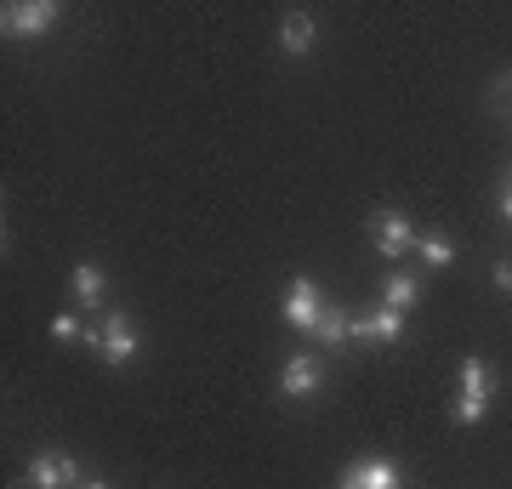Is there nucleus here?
<instances>
[{"mask_svg":"<svg viewBox=\"0 0 512 489\" xmlns=\"http://www.w3.org/2000/svg\"><path fill=\"white\" fill-rule=\"evenodd\" d=\"M490 399H495V376H490V364L467 353V364H461V393H456V404H450V416H456L461 427H473V421H484Z\"/></svg>","mask_w":512,"mask_h":489,"instance_id":"f257e3e1","label":"nucleus"},{"mask_svg":"<svg viewBox=\"0 0 512 489\" xmlns=\"http://www.w3.org/2000/svg\"><path fill=\"white\" fill-rule=\"evenodd\" d=\"M370 239H376V251H382L387 262H404V256L421 245L404 211H376V217H370Z\"/></svg>","mask_w":512,"mask_h":489,"instance_id":"f03ea898","label":"nucleus"},{"mask_svg":"<svg viewBox=\"0 0 512 489\" xmlns=\"http://www.w3.org/2000/svg\"><path fill=\"white\" fill-rule=\"evenodd\" d=\"M325 290H319V279H308V273H302V279H291V290H285V325H296V330H308L313 336V325H319V319H325Z\"/></svg>","mask_w":512,"mask_h":489,"instance_id":"7ed1b4c3","label":"nucleus"},{"mask_svg":"<svg viewBox=\"0 0 512 489\" xmlns=\"http://www.w3.org/2000/svg\"><path fill=\"white\" fill-rule=\"evenodd\" d=\"M29 489H80V467H74V455L63 450H40L35 461H29V478H23Z\"/></svg>","mask_w":512,"mask_h":489,"instance_id":"20e7f679","label":"nucleus"},{"mask_svg":"<svg viewBox=\"0 0 512 489\" xmlns=\"http://www.w3.org/2000/svg\"><path fill=\"white\" fill-rule=\"evenodd\" d=\"M131 353H137V319L131 313H103V342H97V359L103 364H131Z\"/></svg>","mask_w":512,"mask_h":489,"instance_id":"39448f33","label":"nucleus"},{"mask_svg":"<svg viewBox=\"0 0 512 489\" xmlns=\"http://www.w3.org/2000/svg\"><path fill=\"white\" fill-rule=\"evenodd\" d=\"M0 23H6V35L35 40V35H46V29L57 23V6H52V0H18V6H6V12H0Z\"/></svg>","mask_w":512,"mask_h":489,"instance_id":"423d86ee","label":"nucleus"},{"mask_svg":"<svg viewBox=\"0 0 512 489\" xmlns=\"http://www.w3.org/2000/svg\"><path fill=\"white\" fill-rule=\"evenodd\" d=\"M336 489H404V472L387 461V455H365V461H353L342 472V484Z\"/></svg>","mask_w":512,"mask_h":489,"instance_id":"0eeeda50","label":"nucleus"},{"mask_svg":"<svg viewBox=\"0 0 512 489\" xmlns=\"http://www.w3.org/2000/svg\"><path fill=\"white\" fill-rule=\"evenodd\" d=\"M319 381H325V364L313 359V353H291L285 370H279V393H285V399H313Z\"/></svg>","mask_w":512,"mask_h":489,"instance_id":"6e6552de","label":"nucleus"},{"mask_svg":"<svg viewBox=\"0 0 512 489\" xmlns=\"http://www.w3.org/2000/svg\"><path fill=\"white\" fill-rule=\"evenodd\" d=\"M313 40H319V29H313L308 12H285V18H279V52L285 57H308Z\"/></svg>","mask_w":512,"mask_h":489,"instance_id":"1a4fd4ad","label":"nucleus"},{"mask_svg":"<svg viewBox=\"0 0 512 489\" xmlns=\"http://www.w3.org/2000/svg\"><path fill=\"white\" fill-rule=\"evenodd\" d=\"M353 336H359V342H399V336H404V313H393V308L376 302V313L353 319Z\"/></svg>","mask_w":512,"mask_h":489,"instance_id":"9d476101","label":"nucleus"},{"mask_svg":"<svg viewBox=\"0 0 512 489\" xmlns=\"http://www.w3.org/2000/svg\"><path fill=\"white\" fill-rule=\"evenodd\" d=\"M69 285H74V302H80V308H103V290H109V273L97 268V262H80Z\"/></svg>","mask_w":512,"mask_h":489,"instance_id":"9b49d317","label":"nucleus"},{"mask_svg":"<svg viewBox=\"0 0 512 489\" xmlns=\"http://www.w3.org/2000/svg\"><path fill=\"white\" fill-rule=\"evenodd\" d=\"M421 302V285L410 279V273H387V285H382V308L393 313H410Z\"/></svg>","mask_w":512,"mask_h":489,"instance_id":"f8f14e48","label":"nucleus"},{"mask_svg":"<svg viewBox=\"0 0 512 489\" xmlns=\"http://www.w3.org/2000/svg\"><path fill=\"white\" fill-rule=\"evenodd\" d=\"M313 336H319V342H330V347H342V342L353 336V319H348V308H325V319L313 325Z\"/></svg>","mask_w":512,"mask_h":489,"instance_id":"ddd939ff","label":"nucleus"},{"mask_svg":"<svg viewBox=\"0 0 512 489\" xmlns=\"http://www.w3.org/2000/svg\"><path fill=\"white\" fill-rule=\"evenodd\" d=\"M416 251H421V262H427V268H450V262H456V245H450V239H444V234L421 239Z\"/></svg>","mask_w":512,"mask_h":489,"instance_id":"4468645a","label":"nucleus"},{"mask_svg":"<svg viewBox=\"0 0 512 489\" xmlns=\"http://www.w3.org/2000/svg\"><path fill=\"white\" fill-rule=\"evenodd\" d=\"M52 342H86V325H80L74 313H57L52 319Z\"/></svg>","mask_w":512,"mask_h":489,"instance_id":"2eb2a0df","label":"nucleus"},{"mask_svg":"<svg viewBox=\"0 0 512 489\" xmlns=\"http://www.w3.org/2000/svg\"><path fill=\"white\" fill-rule=\"evenodd\" d=\"M495 285L512 290V262H495Z\"/></svg>","mask_w":512,"mask_h":489,"instance_id":"dca6fc26","label":"nucleus"},{"mask_svg":"<svg viewBox=\"0 0 512 489\" xmlns=\"http://www.w3.org/2000/svg\"><path fill=\"white\" fill-rule=\"evenodd\" d=\"M501 222H512V182L501 188Z\"/></svg>","mask_w":512,"mask_h":489,"instance_id":"f3484780","label":"nucleus"},{"mask_svg":"<svg viewBox=\"0 0 512 489\" xmlns=\"http://www.w3.org/2000/svg\"><path fill=\"white\" fill-rule=\"evenodd\" d=\"M80 489H114V484H80Z\"/></svg>","mask_w":512,"mask_h":489,"instance_id":"a211bd4d","label":"nucleus"}]
</instances>
